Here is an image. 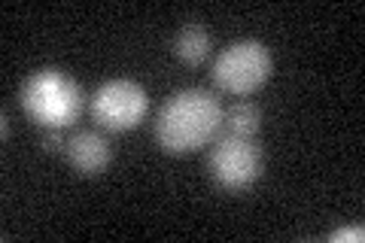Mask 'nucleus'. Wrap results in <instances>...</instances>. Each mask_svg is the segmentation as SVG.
I'll return each instance as SVG.
<instances>
[{
	"instance_id": "nucleus-1",
	"label": "nucleus",
	"mask_w": 365,
	"mask_h": 243,
	"mask_svg": "<svg viewBox=\"0 0 365 243\" xmlns=\"http://www.w3.org/2000/svg\"><path fill=\"white\" fill-rule=\"evenodd\" d=\"M222 131L220 98L204 88H182L170 95L155 119V140L170 155H189L207 146Z\"/></svg>"
},
{
	"instance_id": "nucleus-2",
	"label": "nucleus",
	"mask_w": 365,
	"mask_h": 243,
	"mask_svg": "<svg viewBox=\"0 0 365 243\" xmlns=\"http://www.w3.org/2000/svg\"><path fill=\"white\" fill-rule=\"evenodd\" d=\"M21 110L40 128H71L86 110V95L79 83L55 67H46L25 79L21 86Z\"/></svg>"
},
{
	"instance_id": "nucleus-3",
	"label": "nucleus",
	"mask_w": 365,
	"mask_h": 243,
	"mask_svg": "<svg viewBox=\"0 0 365 243\" xmlns=\"http://www.w3.org/2000/svg\"><path fill=\"white\" fill-rule=\"evenodd\" d=\"M271 67H274V61H271V52H268L265 43L237 40L216 55L210 76H213V86L220 91L244 98V95H253L256 88H262L268 83Z\"/></svg>"
},
{
	"instance_id": "nucleus-4",
	"label": "nucleus",
	"mask_w": 365,
	"mask_h": 243,
	"mask_svg": "<svg viewBox=\"0 0 365 243\" xmlns=\"http://www.w3.org/2000/svg\"><path fill=\"white\" fill-rule=\"evenodd\" d=\"M265 170V155L256 137H237L220 131L207 152V173L225 192L250 189Z\"/></svg>"
},
{
	"instance_id": "nucleus-5",
	"label": "nucleus",
	"mask_w": 365,
	"mask_h": 243,
	"mask_svg": "<svg viewBox=\"0 0 365 243\" xmlns=\"http://www.w3.org/2000/svg\"><path fill=\"white\" fill-rule=\"evenodd\" d=\"M146 110H150L146 88L134 79H110V83L98 86L88 100L91 119L98 122V128L110 134H125L137 128L143 122Z\"/></svg>"
},
{
	"instance_id": "nucleus-6",
	"label": "nucleus",
	"mask_w": 365,
	"mask_h": 243,
	"mask_svg": "<svg viewBox=\"0 0 365 243\" xmlns=\"http://www.w3.org/2000/svg\"><path fill=\"white\" fill-rule=\"evenodd\" d=\"M64 155L76 173H83V177H98L101 170L110 167L113 146L101 131H73L67 137Z\"/></svg>"
},
{
	"instance_id": "nucleus-7",
	"label": "nucleus",
	"mask_w": 365,
	"mask_h": 243,
	"mask_svg": "<svg viewBox=\"0 0 365 243\" xmlns=\"http://www.w3.org/2000/svg\"><path fill=\"white\" fill-rule=\"evenodd\" d=\"M210 49H213V40L201 25H182L174 37V55L182 64H192V67L204 64Z\"/></svg>"
},
{
	"instance_id": "nucleus-8",
	"label": "nucleus",
	"mask_w": 365,
	"mask_h": 243,
	"mask_svg": "<svg viewBox=\"0 0 365 243\" xmlns=\"http://www.w3.org/2000/svg\"><path fill=\"white\" fill-rule=\"evenodd\" d=\"M262 125V110L253 100H237L232 103V110L222 113V131L237 134V137H256Z\"/></svg>"
},
{
	"instance_id": "nucleus-9",
	"label": "nucleus",
	"mask_w": 365,
	"mask_h": 243,
	"mask_svg": "<svg viewBox=\"0 0 365 243\" xmlns=\"http://www.w3.org/2000/svg\"><path fill=\"white\" fill-rule=\"evenodd\" d=\"M43 146L49 149V152H64L67 137L61 134V128H46V134H43Z\"/></svg>"
},
{
	"instance_id": "nucleus-10",
	"label": "nucleus",
	"mask_w": 365,
	"mask_h": 243,
	"mask_svg": "<svg viewBox=\"0 0 365 243\" xmlns=\"http://www.w3.org/2000/svg\"><path fill=\"white\" fill-rule=\"evenodd\" d=\"M332 240H362V228H344L338 234H332Z\"/></svg>"
}]
</instances>
